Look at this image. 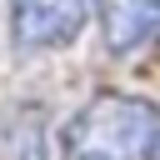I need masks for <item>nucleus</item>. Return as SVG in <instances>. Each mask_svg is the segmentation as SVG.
<instances>
[{"label": "nucleus", "instance_id": "nucleus-4", "mask_svg": "<svg viewBox=\"0 0 160 160\" xmlns=\"http://www.w3.org/2000/svg\"><path fill=\"white\" fill-rule=\"evenodd\" d=\"M0 160H45V110L15 105L0 125Z\"/></svg>", "mask_w": 160, "mask_h": 160}, {"label": "nucleus", "instance_id": "nucleus-3", "mask_svg": "<svg viewBox=\"0 0 160 160\" xmlns=\"http://www.w3.org/2000/svg\"><path fill=\"white\" fill-rule=\"evenodd\" d=\"M95 15L110 55H130L160 35V0H95Z\"/></svg>", "mask_w": 160, "mask_h": 160}, {"label": "nucleus", "instance_id": "nucleus-1", "mask_svg": "<svg viewBox=\"0 0 160 160\" xmlns=\"http://www.w3.org/2000/svg\"><path fill=\"white\" fill-rule=\"evenodd\" d=\"M65 160H160V105L105 90L65 130Z\"/></svg>", "mask_w": 160, "mask_h": 160}, {"label": "nucleus", "instance_id": "nucleus-2", "mask_svg": "<svg viewBox=\"0 0 160 160\" xmlns=\"http://www.w3.org/2000/svg\"><path fill=\"white\" fill-rule=\"evenodd\" d=\"M90 20V0H10V40L15 50H65Z\"/></svg>", "mask_w": 160, "mask_h": 160}]
</instances>
